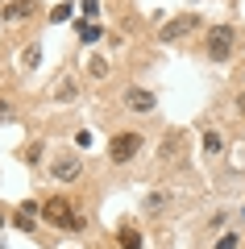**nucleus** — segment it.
I'll list each match as a JSON object with an SVG mask.
<instances>
[{"label":"nucleus","instance_id":"6e6552de","mask_svg":"<svg viewBox=\"0 0 245 249\" xmlns=\"http://www.w3.org/2000/svg\"><path fill=\"white\" fill-rule=\"evenodd\" d=\"M125 104H129L133 112H154L158 100H154V91H150V88H129V91H125Z\"/></svg>","mask_w":245,"mask_h":249},{"label":"nucleus","instance_id":"ddd939ff","mask_svg":"<svg viewBox=\"0 0 245 249\" xmlns=\"http://www.w3.org/2000/svg\"><path fill=\"white\" fill-rule=\"evenodd\" d=\"M100 34H104V29H100V25H88V21H83V25H79V37H83V42H96Z\"/></svg>","mask_w":245,"mask_h":249},{"label":"nucleus","instance_id":"20e7f679","mask_svg":"<svg viewBox=\"0 0 245 249\" xmlns=\"http://www.w3.org/2000/svg\"><path fill=\"white\" fill-rule=\"evenodd\" d=\"M158 158H162V162H179V158H187V133H183V129H170V133L158 142Z\"/></svg>","mask_w":245,"mask_h":249},{"label":"nucleus","instance_id":"dca6fc26","mask_svg":"<svg viewBox=\"0 0 245 249\" xmlns=\"http://www.w3.org/2000/svg\"><path fill=\"white\" fill-rule=\"evenodd\" d=\"M38 62H42V50H38V46H29V50H25V67H38Z\"/></svg>","mask_w":245,"mask_h":249},{"label":"nucleus","instance_id":"9b49d317","mask_svg":"<svg viewBox=\"0 0 245 249\" xmlns=\"http://www.w3.org/2000/svg\"><path fill=\"white\" fill-rule=\"evenodd\" d=\"M220 150H225V142H220V133H212V129H208V133H204V154H208V158H216Z\"/></svg>","mask_w":245,"mask_h":249},{"label":"nucleus","instance_id":"a211bd4d","mask_svg":"<svg viewBox=\"0 0 245 249\" xmlns=\"http://www.w3.org/2000/svg\"><path fill=\"white\" fill-rule=\"evenodd\" d=\"M9 116H13V104H9V100H0V121H9Z\"/></svg>","mask_w":245,"mask_h":249},{"label":"nucleus","instance_id":"1a4fd4ad","mask_svg":"<svg viewBox=\"0 0 245 249\" xmlns=\"http://www.w3.org/2000/svg\"><path fill=\"white\" fill-rule=\"evenodd\" d=\"M34 216H38V208H34V204L17 208V212H13V229H21V232H34Z\"/></svg>","mask_w":245,"mask_h":249},{"label":"nucleus","instance_id":"f3484780","mask_svg":"<svg viewBox=\"0 0 245 249\" xmlns=\"http://www.w3.org/2000/svg\"><path fill=\"white\" fill-rule=\"evenodd\" d=\"M216 249H237V237H233V232H225V237H220V245Z\"/></svg>","mask_w":245,"mask_h":249},{"label":"nucleus","instance_id":"f8f14e48","mask_svg":"<svg viewBox=\"0 0 245 249\" xmlns=\"http://www.w3.org/2000/svg\"><path fill=\"white\" fill-rule=\"evenodd\" d=\"M121 245H125V249H141V237H137L133 229H121Z\"/></svg>","mask_w":245,"mask_h":249},{"label":"nucleus","instance_id":"423d86ee","mask_svg":"<svg viewBox=\"0 0 245 249\" xmlns=\"http://www.w3.org/2000/svg\"><path fill=\"white\" fill-rule=\"evenodd\" d=\"M200 25V17H195V13H179V17H170L167 25H162V42H175V37H183V34H191V29Z\"/></svg>","mask_w":245,"mask_h":249},{"label":"nucleus","instance_id":"4468645a","mask_svg":"<svg viewBox=\"0 0 245 249\" xmlns=\"http://www.w3.org/2000/svg\"><path fill=\"white\" fill-rule=\"evenodd\" d=\"M146 208H150V212H158V208H167V196H162V191H150V196H146Z\"/></svg>","mask_w":245,"mask_h":249},{"label":"nucleus","instance_id":"2eb2a0df","mask_svg":"<svg viewBox=\"0 0 245 249\" xmlns=\"http://www.w3.org/2000/svg\"><path fill=\"white\" fill-rule=\"evenodd\" d=\"M92 75H96V79H104V75H108V62H104V58H92Z\"/></svg>","mask_w":245,"mask_h":249},{"label":"nucleus","instance_id":"0eeeda50","mask_svg":"<svg viewBox=\"0 0 245 249\" xmlns=\"http://www.w3.org/2000/svg\"><path fill=\"white\" fill-rule=\"evenodd\" d=\"M0 17L9 21V25L29 21V17H38V0H13V4H4V13H0Z\"/></svg>","mask_w":245,"mask_h":249},{"label":"nucleus","instance_id":"f03ea898","mask_svg":"<svg viewBox=\"0 0 245 249\" xmlns=\"http://www.w3.org/2000/svg\"><path fill=\"white\" fill-rule=\"evenodd\" d=\"M233 46H237V29L233 25H216L208 34V58H216V62L233 58Z\"/></svg>","mask_w":245,"mask_h":249},{"label":"nucleus","instance_id":"39448f33","mask_svg":"<svg viewBox=\"0 0 245 249\" xmlns=\"http://www.w3.org/2000/svg\"><path fill=\"white\" fill-rule=\"evenodd\" d=\"M79 170H83V158H79V154H54V162H50V175L58 178V183L79 178Z\"/></svg>","mask_w":245,"mask_h":249},{"label":"nucleus","instance_id":"f257e3e1","mask_svg":"<svg viewBox=\"0 0 245 249\" xmlns=\"http://www.w3.org/2000/svg\"><path fill=\"white\" fill-rule=\"evenodd\" d=\"M42 216H46V220L54 224V229H67V232H79V229H88V224H83V220H79L75 212H71V204H67L62 196L46 199V204H42Z\"/></svg>","mask_w":245,"mask_h":249},{"label":"nucleus","instance_id":"7ed1b4c3","mask_svg":"<svg viewBox=\"0 0 245 249\" xmlns=\"http://www.w3.org/2000/svg\"><path fill=\"white\" fill-rule=\"evenodd\" d=\"M141 154V137L137 133H116L113 142H108V158L113 162H133Z\"/></svg>","mask_w":245,"mask_h":249},{"label":"nucleus","instance_id":"9d476101","mask_svg":"<svg viewBox=\"0 0 245 249\" xmlns=\"http://www.w3.org/2000/svg\"><path fill=\"white\" fill-rule=\"evenodd\" d=\"M75 96H79V83H75V79H62L58 91H54V100H58V104H71Z\"/></svg>","mask_w":245,"mask_h":249}]
</instances>
